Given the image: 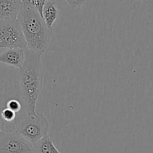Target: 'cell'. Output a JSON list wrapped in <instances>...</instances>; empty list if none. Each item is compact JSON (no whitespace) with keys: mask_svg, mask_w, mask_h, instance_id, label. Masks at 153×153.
<instances>
[{"mask_svg":"<svg viewBox=\"0 0 153 153\" xmlns=\"http://www.w3.org/2000/svg\"><path fill=\"white\" fill-rule=\"evenodd\" d=\"M0 153H34V146L11 128L0 135Z\"/></svg>","mask_w":153,"mask_h":153,"instance_id":"5","label":"cell"},{"mask_svg":"<svg viewBox=\"0 0 153 153\" xmlns=\"http://www.w3.org/2000/svg\"><path fill=\"white\" fill-rule=\"evenodd\" d=\"M16 114L15 113V112L12 111L11 110L7 108H4L1 111L2 118L3 120H4L5 122H8V123L14 122L16 117Z\"/></svg>","mask_w":153,"mask_h":153,"instance_id":"11","label":"cell"},{"mask_svg":"<svg viewBox=\"0 0 153 153\" xmlns=\"http://www.w3.org/2000/svg\"><path fill=\"white\" fill-rule=\"evenodd\" d=\"M26 49L22 28L17 19L0 20V49Z\"/></svg>","mask_w":153,"mask_h":153,"instance_id":"4","label":"cell"},{"mask_svg":"<svg viewBox=\"0 0 153 153\" xmlns=\"http://www.w3.org/2000/svg\"><path fill=\"white\" fill-rule=\"evenodd\" d=\"M19 82L26 112L36 114V103L43 85L41 55L25 49V61L20 70Z\"/></svg>","mask_w":153,"mask_h":153,"instance_id":"1","label":"cell"},{"mask_svg":"<svg viewBox=\"0 0 153 153\" xmlns=\"http://www.w3.org/2000/svg\"><path fill=\"white\" fill-rule=\"evenodd\" d=\"M25 61V49L13 48L5 49L0 54V63L20 70Z\"/></svg>","mask_w":153,"mask_h":153,"instance_id":"6","label":"cell"},{"mask_svg":"<svg viewBox=\"0 0 153 153\" xmlns=\"http://www.w3.org/2000/svg\"><path fill=\"white\" fill-rule=\"evenodd\" d=\"M33 146L34 153H61L56 149L49 135H46L34 143Z\"/></svg>","mask_w":153,"mask_h":153,"instance_id":"9","label":"cell"},{"mask_svg":"<svg viewBox=\"0 0 153 153\" xmlns=\"http://www.w3.org/2000/svg\"><path fill=\"white\" fill-rule=\"evenodd\" d=\"M20 0H0V20H16L22 8Z\"/></svg>","mask_w":153,"mask_h":153,"instance_id":"7","label":"cell"},{"mask_svg":"<svg viewBox=\"0 0 153 153\" xmlns=\"http://www.w3.org/2000/svg\"><path fill=\"white\" fill-rule=\"evenodd\" d=\"M17 20L22 28L26 49L40 55L46 52L54 36L38 12L22 4Z\"/></svg>","mask_w":153,"mask_h":153,"instance_id":"2","label":"cell"},{"mask_svg":"<svg viewBox=\"0 0 153 153\" xmlns=\"http://www.w3.org/2000/svg\"><path fill=\"white\" fill-rule=\"evenodd\" d=\"M12 129L32 144L48 135L50 124L43 114L25 112L18 115L12 125Z\"/></svg>","mask_w":153,"mask_h":153,"instance_id":"3","label":"cell"},{"mask_svg":"<svg viewBox=\"0 0 153 153\" xmlns=\"http://www.w3.org/2000/svg\"><path fill=\"white\" fill-rule=\"evenodd\" d=\"M2 133V131L1 130V121H0V135H1Z\"/></svg>","mask_w":153,"mask_h":153,"instance_id":"13","label":"cell"},{"mask_svg":"<svg viewBox=\"0 0 153 153\" xmlns=\"http://www.w3.org/2000/svg\"><path fill=\"white\" fill-rule=\"evenodd\" d=\"M46 1V0H22V3L26 7L33 9V10H35L36 11L38 12V13L42 17L43 7Z\"/></svg>","mask_w":153,"mask_h":153,"instance_id":"10","label":"cell"},{"mask_svg":"<svg viewBox=\"0 0 153 153\" xmlns=\"http://www.w3.org/2000/svg\"><path fill=\"white\" fill-rule=\"evenodd\" d=\"M21 107H22V105H21L20 102L16 100H9L7 102V105H6L7 108L10 109V110L15 112L16 114L21 110Z\"/></svg>","mask_w":153,"mask_h":153,"instance_id":"12","label":"cell"},{"mask_svg":"<svg viewBox=\"0 0 153 153\" xmlns=\"http://www.w3.org/2000/svg\"><path fill=\"white\" fill-rule=\"evenodd\" d=\"M58 15H59V11L57 8L55 1H50V0L46 1L43 7L42 18H43L46 26L50 29L52 30V25L58 18Z\"/></svg>","mask_w":153,"mask_h":153,"instance_id":"8","label":"cell"}]
</instances>
